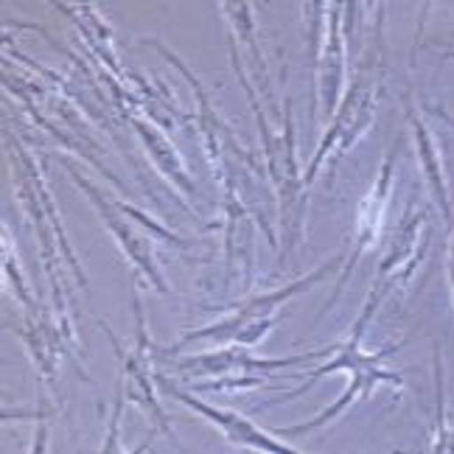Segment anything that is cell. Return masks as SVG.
I'll return each mask as SVG.
<instances>
[{
	"label": "cell",
	"mask_w": 454,
	"mask_h": 454,
	"mask_svg": "<svg viewBox=\"0 0 454 454\" xmlns=\"http://www.w3.org/2000/svg\"><path fill=\"white\" fill-rule=\"evenodd\" d=\"M387 301V292H384L381 286H371L368 292V301H364L362 311H359V317L351 323V328H348V334L334 342V359H328L325 364H317V368H311L306 371V379L301 387H294L289 393H281V395H275L270 398L267 404H261V410H267V407H278V404H286V401H294V398H301L311 390V384H317L320 379H328V376H337V373H345L348 376V384H345V390L342 395L334 401L331 407H325L320 415H314L311 421L306 424H294V427H284V429H278L275 434H309V432H317L328 424H334L340 421V418L351 410L354 404H359V401H368L379 387H393L395 393L404 390V379H401V373L390 371L387 368V359L393 354H398L401 348H404L410 342V337L404 340H398L387 348H379V351L368 354L362 348V340H364V331H368V325L373 323L376 317V311L381 309V303Z\"/></svg>",
	"instance_id": "cell-1"
},
{
	"label": "cell",
	"mask_w": 454,
	"mask_h": 454,
	"mask_svg": "<svg viewBox=\"0 0 454 454\" xmlns=\"http://www.w3.org/2000/svg\"><path fill=\"white\" fill-rule=\"evenodd\" d=\"M9 137V160H12V180H14V191H17V200L23 202L26 207V216L31 219L34 227V236H37V247H40V258H43V267L48 275V284H51V298H54V317L62 325L67 342L74 345V351L79 354V340H76V328H74V317H71V298H67V281L62 278L59 270V258L67 267L74 270V278L82 289H87V275L84 267L79 264L76 250L71 247L65 233V224L62 216L57 211V202L54 194H51L48 180H45V171L40 166V160L34 157L12 132H6Z\"/></svg>",
	"instance_id": "cell-2"
},
{
	"label": "cell",
	"mask_w": 454,
	"mask_h": 454,
	"mask_svg": "<svg viewBox=\"0 0 454 454\" xmlns=\"http://www.w3.org/2000/svg\"><path fill=\"white\" fill-rule=\"evenodd\" d=\"M236 54V51H231ZM231 65L236 71L239 84L250 98V107L258 115L261 129V152H264V166L275 185V202H278V224H281V236H278V250H281V267H286L289 255L301 247L306 233V216H309V188L303 183V171L298 163V135H294V113L292 98L286 90V74L289 67L284 65L281 84H284V107H281V129H272V121L267 110L261 107V96L250 84V76L244 71V65L236 57H231Z\"/></svg>",
	"instance_id": "cell-3"
},
{
	"label": "cell",
	"mask_w": 454,
	"mask_h": 454,
	"mask_svg": "<svg viewBox=\"0 0 454 454\" xmlns=\"http://www.w3.org/2000/svg\"><path fill=\"white\" fill-rule=\"evenodd\" d=\"M381 26H384V6H376V26L373 37L364 45V54L356 65V74L351 84L345 87V96L334 118L328 121V129L320 137V146L314 149L311 160L303 171V183L311 191L314 180L320 177L325 163H331V177H334L340 157L351 152L359 137L373 127L379 101H381V79H384V40H381Z\"/></svg>",
	"instance_id": "cell-4"
},
{
	"label": "cell",
	"mask_w": 454,
	"mask_h": 454,
	"mask_svg": "<svg viewBox=\"0 0 454 454\" xmlns=\"http://www.w3.org/2000/svg\"><path fill=\"white\" fill-rule=\"evenodd\" d=\"M340 264H345V253H334L325 264H320L314 272L298 278L281 289H270V292H253L250 298L236 301L231 306V311L219 317L211 325H202V328H191L185 334L171 342L168 348H154V354L160 359H171L180 348L191 345V342H216V345H241V348H255L261 345L270 331L278 325V309L286 306L289 301H294L298 294L309 292L311 286H317L325 275L334 272Z\"/></svg>",
	"instance_id": "cell-5"
},
{
	"label": "cell",
	"mask_w": 454,
	"mask_h": 454,
	"mask_svg": "<svg viewBox=\"0 0 454 454\" xmlns=\"http://www.w3.org/2000/svg\"><path fill=\"white\" fill-rule=\"evenodd\" d=\"M62 166H65V171H67V177H71V180L82 188V194L96 205L98 216L104 219V224H107V231L113 233V239L118 241V247H121V253H124L127 264L135 270V275H137V278H144V281H146L154 292L171 294V286H168V281H166L163 270L157 267L152 239H149L146 233H154L157 239H163V241H168V244H177V247H183L185 241H183L180 236H174L171 231H166L163 224H157L154 219H149L144 211H137V207L124 205V202H118V200H113V197H107V194H104V188H98L93 180H87L84 174H82L71 160H65Z\"/></svg>",
	"instance_id": "cell-6"
},
{
	"label": "cell",
	"mask_w": 454,
	"mask_h": 454,
	"mask_svg": "<svg viewBox=\"0 0 454 454\" xmlns=\"http://www.w3.org/2000/svg\"><path fill=\"white\" fill-rule=\"evenodd\" d=\"M334 354V345L317 348L309 354H294V356H278L264 359L255 356L253 348L241 345H219L216 351L194 354V356H180L171 359L168 368L180 379L200 381L197 390H211V393H241L253 387H264L270 373L281 368H298V364H309L320 356Z\"/></svg>",
	"instance_id": "cell-7"
},
{
	"label": "cell",
	"mask_w": 454,
	"mask_h": 454,
	"mask_svg": "<svg viewBox=\"0 0 454 454\" xmlns=\"http://www.w3.org/2000/svg\"><path fill=\"white\" fill-rule=\"evenodd\" d=\"M303 17L309 23V48L314 59V96L323 98V118L331 121L342 101L348 57H345V17L348 4H303Z\"/></svg>",
	"instance_id": "cell-8"
},
{
	"label": "cell",
	"mask_w": 454,
	"mask_h": 454,
	"mask_svg": "<svg viewBox=\"0 0 454 454\" xmlns=\"http://www.w3.org/2000/svg\"><path fill=\"white\" fill-rule=\"evenodd\" d=\"M98 325L104 328V334L110 337L113 348H115V356L124 364V379H121V393H124L127 404H135L141 412H146L154 424V432H163L166 438L177 446L183 454L185 449L180 446L177 434H174L171 424H168V415L160 404V387H157V368H154V342L149 337V328H146V314L144 306L137 301V292H135V345L132 351L121 348V342L115 340V334L110 331V325L98 320Z\"/></svg>",
	"instance_id": "cell-9"
},
{
	"label": "cell",
	"mask_w": 454,
	"mask_h": 454,
	"mask_svg": "<svg viewBox=\"0 0 454 454\" xmlns=\"http://www.w3.org/2000/svg\"><path fill=\"white\" fill-rule=\"evenodd\" d=\"M401 146H404V132H398V135H395V141H393L390 152L384 154L381 168H379V174H376V180H373L371 191L364 194V200H362V205H359L356 227H354V244H351V250H348V255H345L342 272H340V278H337L334 289H331L328 303L320 309L317 320L340 303V292L345 289L348 278L354 275V270H356V264L362 261V255L368 253V250L373 247V244L381 239V233H384V219H387V205H390V197H393V183H395V166H398Z\"/></svg>",
	"instance_id": "cell-10"
},
{
	"label": "cell",
	"mask_w": 454,
	"mask_h": 454,
	"mask_svg": "<svg viewBox=\"0 0 454 454\" xmlns=\"http://www.w3.org/2000/svg\"><path fill=\"white\" fill-rule=\"evenodd\" d=\"M157 387H160V393L171 395L174 401L185 404L194 415L205 418L211 427H216L219 434L231 446L247 449V451H255V454H303L294 446L284 443L275 432L261 429L253 418L241 415L236 410H227V407H216V404H211V401L200 398L197 393L185 390L183 384H177L168 373H157Z\"/></svg>",
	"instance_id": "cell-11"
},
{
	"label": "cell",
	"mask_w": 454,
	"mask_h": 454,
	"mask_svg": "<svg viewBox=\"0 0 454 454\" xmlns=\"http://www.w3.org/2000/svg\"><path fill=\"white\" fill-rule=\"evenodd\" d=\"M429 244V231H427V207L418 205L415 200L407 205L404 216H401L395 233L390 239V247L379 261V270L373 284L381 286L384 292H395L401 286L410 284V278L415 275L418 264L424 261Z\"/></svg>",
	"instance_id": "cell-12"
},
{
	"label": "cell",
	"mask_w": 454,
	"mask_h": 454,
	"mask_svg": "<svg viewBox=\"0 0 454 454\" xmlns=\"http://www.w3.org/2000/svg\"><path fill=\"white\" fill-rule=\"evenodd\" d=\"M9 328L26 342V351H28L34 368H37L43 381L57 379L59 359L65 354L79 356L74 351V345L67 342L62 325L54 317V311H48V309H40L37 314H23V320L9 323Z\"/></svg>",
	"instance_id": "cell-13"
},
{
	"label": "cell",
	"mask_w": 454,
	"mask_h": 454,
	"mask_svg": "<svg viewBox=\"0 0 454 454\" xmlns=\"http://www.w3.org/2000/svg\"><path fill=\"white\" fill-rule=\"evenodd\" d=\"M410 98L412 96L404 98V113H407L410 129H412V141H415V152H418V163H421V171H424V183L432 194V202L438 205L443 222L449 224V231H454V207H451V197H449V183H446L443 157H441L438 141H434L432 129L427 127L421 107Z\"/></svg>",
	"instance_id": "cell-14"
},
{
	"label": "cell",
	"mask_w": 454,
	"mask_h": 454,
	"mask_svg": "<svg viewBox=\"0 0 454 454\" xmlns=\"http://www.w3.org/2000/svg\"><path fill=\"white\" fill-rule=\"evenodd\" d=\"M219 9L233 28L231 31V48L239 54L247 76H255L261 96L272 104L275 96H272V84H270V65H267V57H264V51H261V43H258L253 4H219Z\"/></svg>",
	"instance_id": "cell-15"
},
{
	"label": "cell",
	"mask_w": 454,
	"mask_h": 454,
	"mask_svg": "<svg viewBox=\"0 0 454 454\" xmlns=\"http://www.w3.org/2000/svg\"><path fill=\"white\" fill-rule=\"evenodd\" d=\"M124 121L137 132V137H141V146L149 154V160L163 171V177L174 188H177V191H183V194L194 197V191H197L194 188V180L188 177L185 163L180 160L177 149H174V144L168 141L166 129H160L152 118H146L144 113H137V110H127L124 113Z\"/></svg>",
	"instance_id": "cell-16"
},
{
	"label": "cell",
	"mask_w": 454,
	"mask_h": 454,
	"mask_svg": "<svg viewBox=\"0 0 454 454\" xmlns=\"http://www.w3.org/2000/svg\"><path fill=\"white\" fill-rule=\"evenodd\" d=\"M434 415H432V438L429 454H454V427L449 424V401H446V376H443V354L434 345Z\"/></svg>",
	"instance_id": "cell-17"
},
{
	"label": "cell",
	"mask_w": 454,
	"mask_h": 454,
	"mask_svg": "<svg viewBox=\"0 0 454 454\" xmlns=\"http://www.w3.org/2000/svg\"><path fill=\"white\" fill-rule=\"evenodd\" d=\"M4 275H6V284H9V292L17 298V303L23 306V314H37L43 306L37 303V298L31 294L26 278H23V270L17 264V253H14V241H12V233L6 231L4 224Z\"/></svg>",
	"instance_id": "cell-18"
},
{
	"label": "cell",
	"mask_w": 454,
	"mask_h": 454,
	"mask_svg": "<svg viewBox=\"0 0 454 454\" xmlns=\"http://www.w3.org/2000/svg\"><path fill=\"white\" fill-rule=\"evenodd\" d=\"M124 407H127V398H124V393H118L115 407H113L110 421H107V429H104V441H101L98 454H149V449L154 443V434H157L154 429H152V434L137 449L124 451V443H121V418H124Z\"/></svg>",
	"instance_id": "cell-19"
},
{
	"label": "cell",
	"mask_w": 454,
	"mask_h": 454,
	"mask_svg": "<svg viewBox=\"0 0 454 454\" xmlns=\"http://www.w3.org/2000/svg\"><path fill=\"white\" fill-rule=\"evenodd\" d=\"M48 412H51V407L40 390V412H34L37 427H34V438H31V446L26 454H51V415Z\"/></svg>",
	"instance_id": "cell-20"
},
{
	"label": "cell",
	"mask_w": 454,
	"mask_h": 454,
	"mask_svg": "<svg viewBox=\"0 0 454 454\" xmlns=\"http://www.w3.org/2000/svg\"><path fill=\"white\" fill-rule=\"evenodd\" d=\"M424 113H429V115H434V118H438V121H443V124L446 127H451L454 129V115L443 107V104L438 101V104H427V107H424Z\"/></svg>",
	"instance_id": "cell-21"
},
{
	"label": "cell",
	"mask_w": 454,
	"mask_h": 454,
	"mask_svg": "<svg viewBox=\"0 0 454 454\" xmlns=\"http://www.w3.org/2000/svg\"><path fill=\"white\" fill-rule=\"evenodd\" d=\"M446 272H449V289H451V306H454V231L449 239V255H446Z\"/></svg>",
	"instance_id": "cell-22"
},
{
	"label": "cell",
	"mask_w": 454,
	"mask_h": 454,
	"mask_svg": "<svg viewBox=\"0 0 454 454\" xmlns=\"http://www.w3.org/2000/svg\"><path fill=\"white\" fill-rule=\"evenodd\" d=\"M443 57H446V59H449V57H454V48H449V51H446V54H443Z\"/></svg>",
	"instance_id": "cell-23"
}]
</instances>
